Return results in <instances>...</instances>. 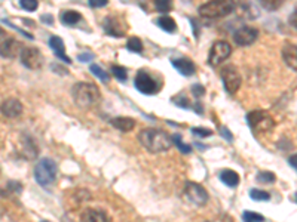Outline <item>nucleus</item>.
Wrapping results in <instances>:
<instances>
[{"mask_svg":"<svg viewBox=\"0 0 297 222\" xmlns=\"http://www.w3.org/2000/svg\"><path fill=\"white\" fill-rule=\"evenodd\" d=\"M140 144L149 151V153H165L172 147V136H169L165 130L161 129H143L138 133Z\"/></svg>","mask_w":297,"mask_h":222,"instance_id":"f257e3e1","label":"nucleus"},{"mask_svg":"<svg viewBox=\"0 0 297 222\" xmlns=\"http://www.w3.org/2000/svg\"><path fill=\"white\" fill-rule=\"evenodd\" d=\"M71 96H73L74 104L85 110L95 107L101 99L98 88L94 83H86V82H79L73 85Z\"/></svg>","mask_w":297,"mask_h":222,"instance_id":"f03ea898","label":"nucleus"},{"mask_svg":"<svg viewBox=\"0 0 297 222\" xmlns=\"http://www.w3.org/2000/svg\"><path fill=\"white\" fill-rule=\"evenodd\" d=\"M233 11H235V0H210L201 5L198 9L199 15L208 20L228 17Z\"/></svg>","mask_w":297,"mask_h":222,"instance_id":"7ed1b4c3","label":"nucleus"},{"mask_svg":"<svg viewBox=\"0 0 297 222\" xmlns=\"http://www.w3.org/2000/svg\"><path fill=\"white\" fill-rule=\"evenodd\" d=\"M57 163L54 160L43 157L34 167V179L42 187H49L57 179Z\"/></svg>","mask_w":297,"mask_h":222,"instance_id":"20e7f679","label":"nucleus"},{"mask_svg":"<svg viewBox=\"0 0 297 222\" xmlns=\"http://www.w3.org/2000/svg\"><path fill=\"white\" fill-rule=\"evenodd\" d=\"M247 123L254 133H267L275 127V120L267 111L263 110H256L248 113Z\"/></svg>","mask_w":297,"mask_h":222,"instance_id":"39448f33","label":"nucleus"},{"mask_svg":"<svg viewBox=\"0 0 297 222\" xmlns=\"http://www.w3.org/2000/svg\"><path fill=\"white\" fill-rule=\"evenodd\" d=\"M134 85H135L137 91L144 95H155L161 91V86H162V83L146 70H140L137 73Z\"/></svg>","mask_w":297,"mask_h":222,"instance_id":"423d86ee","label":"nucleus"},{"mask_svg":"<svg viewBox=\"0 0 297 222\" xmlns=\"http://www.w3.org/2000/svg\"><path fill=\"white\" fill-rule=\"evenodd\" d=\"M220 77L223 82V86L226 89L228 94H236L238 89L242 85V77L238 71V68L235 65H225L220 70Z\"/></svg>","mask_w":297,"mask_h":222,"instance_id":"0eeeda50","label":"nucleus"},{"mask_svg":"<svg viewBox=\"0 0 297 222\" xmlns=\"http://www.w3.org/2000/svg\"><path fill=\"white\" fill-rule=\"evenodd\" d=\"M232 54L231 45L225 40H217L213 43L211 51L208 54V64L213 67H217L220 64H223Z\"/></svg>","mask_w":297,"mask_h":222,"instance_id":"6e6552de","label":"nucleus"},{"mask_svg":"<svg viewBox=\"0 0 297 222\" xmlns=\"http://www.w3.org/2000/svg\"><path fill=\"white\" fill-rule=\"evenodd\" d=\"M184 197L193 206H205L208 201L207 190L196 182H187L184 185Z\"/></svg>","mask_w":297,"mask_h":222,"instance_id":"1a4fd4ad","label":"nucleus"},{"mask_svg":"<svg viewBox=\"0 0 297 222\" xmlns=\"http://www.w3.org/2000/svg\"><path fill=\"white\" fill-rule=\"evenodd\" d=\"M20 61L29 70H39L43 64V55L37 48H24L20 54Z\"/></svg>","mask_w":297,"mask_h":222,"instance_id":"9d476101","label":"nucleus"},{"mask_svg":"<svg viewBox=\"0 0 297 222\" xmlns=\"http://www.w3.org/2000/svg\"><path fill=\"white\" fill-rule=\"evenodd\" d=\"M259 32L253 27H241L233 33V42L239 46H250L256 42Z\"/></svg>","mask_w":297,"mask_h":222,"instance_id":"9b49d317","label":"nucleus"},{"mask_svg":"<svg viewBox=\"0 0 297 222\" xmlns=\"http://www.w3.org/2000/svg\"><path fill=\"white\" fill-rule=\"evenodd\" d=\"M23 113V104L15 98H8L2 102V114L8 119H14L21 116Z\"/></svg>","mask_w":297,"mask_h":222,"instance_id":"f8f14e48","label":"nucleus"},{"mask_svg":"<svg viewBox=\"0 0 297 222\" xmlns=\"http://www.w3.org/2000/svg\"><path fill=\"white\" fill-rule=\"evenodd\" d=\"M21 54V43L14 37H3L2 40V57L5 58H14Z\"/></svg>","mask_w":297,"mask_h":222,"instance_id":"ddd939ff","label":"nucleus"},{"mask_svg":"<svg viewBox=\"0 0 297 222\" xmlns=\"http://www.w3.org/2000/svg\"><path fill=\"white\" fill-rule=\"evenodd\" d=\"M282 60L291 70L297 71V46L291 43H285L282 48Z\"/></svg>","mask_w":297,"mask_h":222,"instance_id":"4468645a","label":"nucleus"},{"mask_svg":"<svg viewBox=\"0 0 297 222\" xmlns=\"http://www.w3.org/2000/svg\"><path fill=\"white\" fill-rule=\"evenodd\" d=\"M49 48L55 52V55H57L60 60H63V61L67 64L71 63V60H70V58L66 55L64 42H63V39H61V37H58V36H52V37H49Z\"/></svg>","mask_w":297,"mask_h":222,"instance_id":"2eb2a0df","label":"nucleus"},{"mask_svg":"<svg viewBox=\"0 0 297 222\" xmlns=\"http://www.w3.org/2000/svg\"><path fill=\"white\" fill-rule=\"evenodd\" d=\"M172 65L175 67V70L183 74V76H193L196 68H195V64L192 63L190 60H186V58H178V60H172L171 61Z\"/></svg>","mask_w":297,"mask_h":222,"instance_id":"dca6fc26","label":"nucleus"},{"mask_svg":"<svg viewBox=\"0 0 297 222\" xmlns=\"http://www.w3.org/2000/svg\"><path fill=\"white\" fill-rule=\"evenodd\" d=\"M104 32L107 33L109 36H113V37H122L124 36V29L119 26V21L116 18H106L104 21Z\"/></svg>","mask_w":297,"mask_h":222,"instance_id":"f3484780","label":"nucleus"},{"mask_svg":"<svg viewBox=\"0 0 297 222\" xmlns=\"http://www.w3.org/2000/svg\"><path fill=\"white\" fill-rule=\"evenodd\" d=\"M219 178H220V181H222L225 185H228V187H231V188L238 187V184H239V175H238L235 170H232V169H223V170L219 173Z\"/></svg>","mask_w":297,"mask_h":222,"instance_id":"a211bd4d","label":"nucleus"},{"mask_svg":"<svg viewBox=\"0 0 297 222\" xmlns=\"http://www.w3.org/2000/svg\"><path fill=\"white\" fill-rule=\"evenodd\" d=\"M110 125L121 132H131L135 127V120L131 117H115L110 120Z\"/></svg>","mask_w":297,"mask_h":222,"instance_id":"6ab92c4d","label":"nucleus"},{"mask_svg":"<svg viewBox=\"0 0 297 222\" xmlns=\"http://www.w3.org/2000/svg\"><path fill=\"white\" fill-rule=\"evenodd\" d=\"M80 219L82 221H94V222H100V221H107V215L100 210V209H86L82 215H80Z\"/></svg>","mask_w":297,"mask_h":222,"instance_id":"aec40b11","label":"nucleus"},{"mask_svg":"<svg viewBox=\"0 0 297 222\" xmlns=\"http://www.w3.org/2000/svg\"><path fill=\"white\" fill-rule=\"evenodd\" d=\"M61 20H63V24H67V26H76L80 20H82V15L76 11H66L63 12L61 15Z\"/></svg>","mask_w":297,"mask_h":222,"instance_id":"412c9836","label":"nucleus"},{"mask_svg":"<svg viewBox=\"0 0 297 222\" xmlns=\"http://www.w3.org/2000/svg\"><path fill=\"white\" fill-rule=\"evenodd\" d=\"M158 26L166 33H174L177 30V24L171 17H161L158 20Z\"/></svg>","mask_w":297,"mask_h":222,"instance_id":"4be33fe9","label":"nucleus"},{"mask_svg":"<svg viewBox=\"0 0 297 222\" xmlns=\"http://www.w3.org/2000/svg\"><path fill=\"white\" fill-rule=\"evenodd\" d=\"M89 70H91V73H92L94 76H97V77H98L103 83H109V80H110L109 74H107L101 67H98L97 64H91V65H89Z\"/></svg>","mask_w":297,"mask_h":222,"instance_id":"5701e85b","label":"nucleus"},{"mask_svg":"<svg viewBox=\"0 0 297 222\" xmlns=\"http://www.w3.org/2000/svg\"><path fill=\"white\" fill-rule=\"evenodd\" d=\"M250 197L256 201H269L270 200V194L267 191L257 190V188H253L250 191Z\"/></svg>","mask_w":297,"mask_h":222,"instance_id":"b1692460","label":"nucleus"},{"mask_svg":"<svg viewBox=\"0 0 297 222\" xmlns=\"http://www.w3.org/2000/svg\"><path fill=\"white\" fill-rule=\"evenodd\" d=\"M127 48H128V51L135 52V54L143 52V43H141V40H140L138 37H131V39H128Z\"/></svg>","mask_w":297,"mask_h":222,"instance_id":"393cba45","label":"nucleus"},{"mask_svg":"<svg viewBox=\"0 0 297 222\" xmlns=\"http://www.w3.org/2000/svg\"><path fill=\"white\" fill-rule=\"evenodd\" d=\"M172 142L178 147V150H180L181 153H184V154L192 153V147L187 145V144H184V142L181 141V136H180V135H172Z\"/></svg>","mask_w":297,"mask_h":222,"instance_id":"a878e982","label":"nucleus"},{"mask_svg":"<svg viewBox=\"0 0 297 222\" xmlns=\"http://www.w3.org/2000/svg\"><path fill=\"white\" fill-rule=\"evenodd\" d=\"M171 101H172L175 105L181 107V108H190V101L187 99V96L184 95V94H178V95H175L174 98H171Z\"/></svg>","mask_w":297,"mask_h":222,"instance_id":"bb28decb","label":"nucleus"},{"mask_svg":"<svg viewBox=\"0 0 297 222\" xmlns=\"http://www.w3.org/2000/svg\"><path fill=\"white\" fill-rule=\"evenodd\" d=\"M257 181L260 184H273L276 181V178H275V173H272V172H259Z\"/></svg>","mask_w":297,"mask_h":222,"instance_id":"cd10ccee","label":"nucleus"},{"mask_svg":"<svg viewBox=\"0 0 297 222\" xmlns=\"http://www.w3.org/2000/svg\"><path fill=\"white\" fill-rule=\"evenodd\" d=\"M112 73H113V76H115L119 82H125L127 77H128L127 70H125L124 67H121V65H113V67H112Z\"/></svg>","mask_w":297,"mask_h":222,"instance_id":"c85d7f7f","label":"nucleus"},{"mask_svg":"<svg viewBox=\"0 0 297 222\" xmlns=\"http://www.w3.org/2000/svg\"><path fill=\"white\" fill-rule=\"evenodd\" d=\"M259 3L267 11H276L284 3V0H259Z\"/></svg>","mask_w":297,"mask_h":222,"instance_id":"c756f323","label":"nucleus"},{"mask_svg":"<svg viewBox=\"0 0 297 222\" xmlns=\"http://www.w3.org/2000/svg\"><path fill=\"white\" fill-rule=\"evenodd\" d=\"M20 6L27 12H34L39 8V2L37 0H20Z\"/></svg>","mask_w":297,"mask_h":222,"instance_id":"7c9ffc66","label":"nucleus"},{"mask_svg":"<svg viewBox=\"0 0 297 222\" xmlns=\"http://www.w3.org/2000/svg\"><path fill=\"white\" fill-rule=\"evenodd\" d=\"M155 6L161 12H169L172 9V0H155Z\"/></svg>","mask_w":297,"mask_h":222,"instance_id":"2f4dec72","label":"nucleus"},{"mask_svg":"<svg viewBox=\"0 0 297 222\" xmlns=\"http://www.w3.org/2000/svg\"><path fill=\"white\" fill-rule=\"evenodd\" d=\"M242 219L247 222H263L264 216L263 215H260V213H254V212H244V213H242Z\"/></svg>","mask_w":297,"mask_h":222,"instance_id":"473e14b6","label":"nucleus"},{"mask_svg":"<svg viewBox=\"0 0 297 222\" xmlns=\"http://www.w3.org/2000/svg\"><path fill=\"white\" fill-rule=\"evenodd\" d=\"M190 132H192L193 135H196L198 138H207V136H211V135H213V130L205 129V127H192Z\"/></svg>","mask_w":297,"mask_h":222,"instance_id":"72a5a7b5","label":"nucleus"},{"mask_svg":"<svg viewBox=\"0 0 297 222\" xmlns=\"http://www.w3.org/2000/svg\"><path fill=\"white\" fill-rule=\"evenodd\" d=\"M219 130H220V133L223 135V138H225L228 142H232V141H233V135H232L231 132H229V129H228V127L220 126V129H219Z\"/></svg>","mask_w":297,"mask_h":222,"instance_id":"f704fd0d","label":"nucleus"},{"mask_svg":"<svg viewBox=\"0 0 297 222\" xmlns=\"http://www.w3.org/2000/svg\"><path fill=\"white\" fill-rule=\"evenodd\" d=\"M89 6L94 8V9H98V8H103L109 3V0H88Z\"/></svg>","mask_w":297,"mask_h":222,"instance_id":"c9c22d12","label":"nucleus"},{"mask_svg":"<svg viewBox=\"0 0 297 222\" xmlns=\"http://www.w3.org/2000/svg\"><path fill=\"white\" fill-rule=\"evenodd\" d=\"M192 92H193V95L196 96V98L205 95V89H204V86H201V85H193V86H192Z\"/></svg>","mask_w":297,"mask_h":222,"instance_id":"e433bc0d","label":"nucleus"},{"mask_svg":"<svg viewBox=\"0 0 297 222\" xmlns=\"http://www.w3.org/2000/svg\"><path fill=\"white\" fill-rule=\"evenodd\" d=\"M77 60L80 63H89V61L94 60V55H91V54H80V55H77Z\"/></svg>","mask_w":297,"mask_h":222,"instance_id":"4c0bfd02","label":"nucleus"},{"mask_svg":"<svg viewBox=\"0 0 297 222\" xmlns=\"http://www.w3.org/2000/svg\"><path fill=\"white\" fill-rule=\"evenodd\" d=\"M290 26L297 30V6H296V9L291 12V15H290Z\"/></svg>","mask_w":297,"mask_h":222,"instance_id":"58836bf2","label":"nucleus"},{"mask_svg":"<svg viewBox=\"0 0 297 222\" xmlns=\"http://www.w3.org/2000/svg\"><path fill=\"white\" fill-rule=\"evenodd\" d=\"M288 163H290V166H291L293 169H296L297 170V154H293V156L288 159Z\"/></svg>","mask_w":297,"mask_h":222,"instance_id":"ea45409f","label":"nucleus"},{"mask_svg":"<svg viewBox=\"0 0 297 222\" xmlns=\"http://www.w3.org/2000/svg\"><path fill=\"white\" fill-rule=\"evenodd\" d=\"M40 20H42L43 23H46V24H49V26L52 24V21H51V15H43V17H42Z\"/></svg>","mask_w":297,"mask_h":222,"instance_id":"a19ab883","label":"nucleus"},{"mask_svg":"<svg viewBox=\"0 0 297 222\" xmlns=\"http://www.w3.org/2000/svg\"><path fill=\"white\" fill-rule=\"evenodd\" d=\"M294 200H296V203H297V192L294 194Z\"/></svg>","mask_w":297,"mask_h":222,"instance_id":"79ce46f5","label":"nucleus"}]
</instances>
